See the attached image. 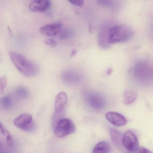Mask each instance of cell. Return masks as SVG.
Returning a JSON list of instances; mask_svg holds the SVG:
<instances>
[{
  "instance_id": "obj_8",
  "label": "cell",
  "mask_w": 153,
  "mask_h": 153,
  "mask_svg": "<svg viewBox=\"0 0 153 153\" xmlns=\"http://www.w3.org/2000/svg\"><path fill=\"white\" fill-rule=\"evenodd\" d=\"M105 115L108 121L116 127H122L127 124V119L119 113L109 111Z\"/></svg>"
},
{
  "instance_id": "obj_4",
  "label": "cell",
  "mask_w": 153,
  "mask_h": 153,
  "mask_svg": "<svg viewBox=\"0 0 153 153\" xmlns=\"http://www.w3.org/2000/svg\"><path fill=\"white\" fill-rule=\"evenodd\" d=\"M14 124L16 127L25 131H31L35 128L33 117L29 114L24 113L18 116L14 120Z\"/></svg>"
},
{
  "instance_id": "obj_10",
  "label": "cell",
  "mask_w": 153,
  "mask_h": 153,
  "mask_svg": "<svg viewBox=\"0 0 153 153\" xmlns=\"http://www.w3.org/2000/svg\"><path fill=\"white\" fill-rule=\"evenodd\" d=\"M50 6V0H33L29 5V8L32 12H43Z\"/></svg>"
},
{
  "instance_id": "obj_2",
  "label": "cell",
  "mask_w": 153,
  "mask_h": 153,
  "mask_svg": "<svg viewBox=\"0 0 153 153\" xmlns=\"http://www.w3.org/2000/svg\"><path fill=\"white\" fill-rule=\"evenodd\" d=\"M134 35L132 29L124 25H116L111 27L108 31L109 43H123L129 40Z\"/></svg>"
},
{
  "instance_id": "obj_23",
  "label": "cell",
  "mask_w": 153,
  "mask_h": 153,
  "mask_svg": "<svg viewBox=\"0 0 153 153\" xmlns=\"http://www.w3.org/2000/svg\"><path fill=\"white\" fill-rule=\"evenodd\" d=\"M97 2L99 5L102 6H107L111 4V0H98Z\"/></svg>"
},
{
  "instance_id": "obj_18",
  "label": "cell",
  "mask_w": 153,
  "mask_h": 153,
  "mask_svg": "<svg viewBox=\"0 0 153 153\" xmlns=\"http://www.w3.org/2000/svg\"><path fill=\"white\" fill-rule=\"evenodd\" d=\"M7 84V78L5 76H3L0 79V91L1 93H3L5 90Z\"/></svg>"
},
{
  "instance_id": "obj_16",
  "label": "cell",
  "mask_w": 153,
  "mask_h": 153,
  "mask_svg": "<svg viewBox=\"0 0 153 153\" xmlns=\"http://www.w3.org/2000/svg\"><path fill=\"white\" fill-rule=\"evenodd\" d=\"M1 102L2 107L6 110H10L12 107V100L9 97H3L1 100Z\"/></svg>"
},
{
  "instance_id": "obj_21",
  "label": "cell",
  "mask_w": 153,
  "mask_h": 153,
  "mask_svg": "<svg viewBox=\"0 0 153 153\" xmlns=\"http://www.w3.org/2000/svg\"><path fill=\"white\" fill-rule=\"evenodd\" d=\"M71 36V33L68 31H63L62 33H61L60 37L61 39H64L66 38H68L69 36Z\"/></svg>"
},
{
  "instance_id": "obj_7",
  "label": "cell",
  "mask_w": 153,
  "mask_h": 153,
  "mask_svg": "<svg viewBox=\"0 0 153 153\" xmlns=\"http://www.w3.org/2000/svg\"><path fill=\"white\" fill-rule=\"evenodd\" d=\"M68 101V96L67 94L64 92H60L57 95L55 99L54 104V120L57 119V117L59 116V114L62 113L65 108V105Z\"/></svg>"
},
{
  "instance_id": "obj_11",
  "label": "cell",
  "mask_w": 153,
  "mask_h": 153,
  "mask_svg": "<svg viewBox=\"0 0 153 153\" xmlns=\"http://www.w3.org/2000/svg\"><path fill=\"white\" fill-rule=\"evenodd\" d=\"M63 81L68 84L76 83L80 80L81 77L79 73L73 71H68L63 74Z\"/></svg>"
},
{
  "instance_id": "obj_25",
  "label": "cell",
  "mask_w": 153,
  "mask_h": 153,
  "mask_svg": "<svg viewBox=\"0 0 153 153\" xmlns=\"http://www.w3.org/2000/svg\"><path fill=\"white\" fill-rule=\"evenodd\" d=\"M111 71H112L111 69V68L108 69V70H107V74H108V75H109V74H111Z\"/></svg>"
},
{
  "instance_id": "obj_24",
  "label": "cell",
  "mask_w": 153,
  "mask_h": 153,
  "mask_svg": "<svg viewBox=\"0 0 153 153\" xmlns=\"http://www.w3.org/2000/svg\"><path fill=\"white\" fill-rule=\"evenodd\" d=\"M76 52L77 51L76 49H74V50H73V51H71V53L70 57H71V58H72V57L75 56V55H76Z\"/></svg>"
},
{
  "instance_id": "obj_22",
  "label": "cell",
  "mask_w": 153,
  "mask_h": 153,
  "mask_svg": "<svg viewBox=\"0 0 153 153\" xmlns=\"http://www.w3.org/2000/svg\"><path fill=\"white\" fill-rule=\"evenodd\" d=\"M137 153H151L152 152L150 151L149 149L143 147H139L137 150Z\"/></svg>"
},
{
  "instance_id": "obj_1",
  "label": "cell",
  "mask_w": 153,
  "mask_h": 153,
  "mask_svg": "<svg viewBox=\"0 0 153 153\" xmlns=\"http://www.w3.org/2000/svg\"><path fill=\"white\" fill-rule=\"evenodd\" d=\"M9 55L12 63L21 74L27 77H32L36 75L38 71L37 67L25 56L14 51L10 52Z\"/></svg>"
},
{
  "instance_id": "obj_9",
  "label": "cell",
  "mask_w": 153,
  "mask_h": 153,
  "mask_svg": "<svg viewBox=\"0 0 153 153\" xmlns=\"http://www.w3.org/2000/svg\"><path fill=\"white\" fill-rule=\"evenodd\" d=\"M87 101L89 105L96 110H101L105 106V102L104 98L102 96L96 93L88 94Z\"/></svg>"
},
{
  "instance_id": "obj_19",
  "label": "cell",
  "mask_w": 153,
  "mask_h": 153,
  "mask_svg": "<svg viewBox=\"0 0 153 153\" xmlns=\"http://www.w3.org/2000/svg\"><path fill=\"white\" fill-rule=\"evenodd\" d=\"M45 43L48 46L51 47H54L57 45L56 41L52 39H47L45 41Z\"/></svg>"
},
{
  "instance_id": "obj_5",
  "label": "cell",
  "mask_w": 153,
  "mask_h": 153,
  "mask_svg": "<svg viewBox=\"0 0 153 153\" xmlns=\"http://www.w3.org/2000/svg\"><path fill=\"white\" fill-rule=\"evenodd\" d=\"M123 145L130 152H137L138 149V140L135 133L127 131L123 136Z\"/></svg>"
},
{
  "instance_id": "obj_13",
  "label": "cell",
  "mask_w": 153,
  "mask_h": 153,
  "mask_svg": "<svg viewBox=\"0 0 153 153\" xmlns=\"http://www.w3.org/2000/svg\"><path fill=\"white\" fill-rule=\"evenodd\" d=\"M137 94L134 90H126L123 95V102L125 105H130L133 103L137 100Z\"/></svg>"
},
{
  "instance_id": "obj_14",
  "label": "cell",
  "mask_w": 153,
  "mask_h": 153,
  "mask_svg": "<svg viewBox=\"0 0 153 153\" xmlns=\"http://www.w3.org/2000/svg\"><path fill=\"white\" fill-rule=\"evenodd\" d=\"M110 147L109 143L105 141L97 143L93 149L94 153H108L110 152Z\"/></svg>"
},
{
  "instance_id": "obj_6",
  "label": "cell",
  "mask_w": 153,
  "mask_h": 153,
  "mask_svg": "<svg viewBox=\"0 0 153 153\" xmlns=\"http://www.w3.org/2000/svg\"><path fill=\"white\" fill-rule=\"evenodd\" d=\"M62 24L60 23L47 24L40 27L39 31L43 35L49 37L56 36L61 29Z\"/></svg>"
},
{
  "instance_id": "obj_12",
  "label": "cell",
  "mask_w": 153,
  "mask_h": 153,
  "mask_svg": "<svg viewBox=\"0 0 153 153\" xmlns=\"http://www.w3.org/2000/svg\"><path fill=\"white\" fill-rule=\"evenodd\" d=\"M110 136L112 141L116 146L121 147L123 145V136L118 130L111 128L110 130Z\"/></svg>"
},
{
  "instance_id": "obj_3",
  "label": "cell",
  "mask_w": 153,
  "mask_h": 153,
  "mask_svg": "<svg viewBox=\"0 0 153 153\" xmlns=\"http://www.w3.org/2000/svg\"><path fill=\"white\" fill-rule=\"evenodd\" d=\"M75 124L71 120L67 118L59 119L54 128V134L58 138H62L75 132Z\"/></svg>"
},
{
  "instance_id": "obj_15",
  "label": "cell",
  "mask_w": 153,
  "mask_h": 153,
  "mask_svg": "<svg viewBox=\"0 0 153 153\" xmlns=\"http://www.w3.org/2000/svg\"><path fill=\"white\" fill-rule=\"evenodd\" d=\"M1 128V134L6 136L7 145L9 146H12L13 145V139L11 134L7 129H6L4 128V127H3L1 123V128Z\"/></svg>"
},
{
  "instance_id": "obj_20",
  "label": "cell",
  "mask_w": 153,
  "mask_h": 153,
  "mask_svg": "<svg viewBox=\"0 0 153 153\" xmlns=\"http://www.w3.org/2000/svg\"><path fill=\"white\" fill-rule=\"evenodd\" d=\"M71 4L77 6L81 7L84 4V0H68Z\"/></svg>"
},
{
  "instance_id": "obj_17",
  "label": "cell",
  "mask_w": 153,
  "mask_h": 153,
  "mask_svg": "<svg viewBox=\"0 0 153 153\" xmlns=\"http://www.w3.org/2000/svg\"><path fill=\"white\" fill-rule=\"evenodd\" d=\"M16 94L18 97L21 98H26L28 95L27 89L23 87H20L17 88Z\"/></svg>"
}]
</instances>
